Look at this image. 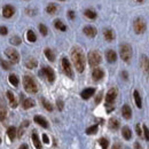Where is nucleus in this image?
<instances>
[{
  "label": "nucleus",
  "instance_id": "1",
  "mask_svg": "<svg viewBox=\"0 0 149 149\" xmlns=\"http://www.w3.org/2000/svg\"><path fill=\"white\" fill-rule=\"evenodd\" d=\"M71 60L73 65L78 72H83L85 70V55L79 47H73L71 51Z\"/></svg>",
  "mask_w": 149,
  "mask_h": 149
},
{
  "label": "nucleus",
  "instance_id": "2",
  "mask_svg": "<svg viewBox=\"0 0 149 149\" xmlns=\"http://www.w3.org/2000/svg\"><path fill=\"white\" fill-rule=\"evenodd\" d=\"M116 98H117V89H110L107 92V95H106V108H107V111L110 113L113 109H114V102L116 101Z\"/></svg>",
  "mask_w": 149,
  "mask_h": 149
},
{
  "label": "nucleus",
  "instance_id": "3",
  "mask_svg": "<svg viewBox=\"0 0 149 149\" xmlns=\"http://www.w3.org/2000/svg\"><path fill=\"white\" fill-rule=\"evenodd\" d=\"M23 86H24V89L30 94H33V93L38 92V85L31 76H24L23 77Z\"/></svg>",
  "mask_w": 149,
  "mask_h": 149
},
{
  "label": "nucleus",
  "instance_id": "4",
  "mask_svg": "<svg viewBox=\"0 0 149 149\" xmlns=\"http://www.w3.org/2000/svg\"><path fill=\"white\" fill-rule=\"evenodd\" d=\"M119 54L124 62H130L132 58V48L128 44H122L119 46Z\"/></svg>",
  "mask_w": 149,
  "mask_h": 149
},
{
  "label": "nucleus",
  "instance_id": "5",
  "mask_svg": "<svg viewBox=\"0 0 149 149\" xmlns=\"http://www.w3.org/2000/svg\"><path fill=\"white\" fill-rule=\"evenodd\" d=\"M101 54L98 51H91L89 53V63L92 68H96L101 63Z\"/></svg>",
  "mask_w": 149,
  "mask_h": 149
},
{
  "label": "nucleus",
  "instance_id": "6",
  "mask_svg": "<svg viewBox=\"0 0 149 149\" xmlns=\"http://www.w3.org/2000/svg\"><path fill=\"white\" fill-rule=\"evenodd\" d=\"M133 29L135 31V33H138V34L144 33V32L146 31V29H147L146 21H145L144 19H141V17H138V19L134 21V23H133Z\"/></svg>",
  "mask_w": 149,
  "mask_h": 149
},
{
  "label": "nucleus",
  "instance_id": "7",
  "mask_svg": "<svg viewBox=\"0 0 149 149\" xmlns=\"http://www.w3.org/2000/svg\"><path fill=\"white\" fill-rule=\"evenodd\" d=\"M39 75L46 77V79H47L49 83H53V82L55 80V72H54V70H53L52 68H49V67H43V69L40 70Z\"/></svg>",
  "mask_w": 149,
  "mask_h": 149
},
{
  "label": "nucleus",
  "instance_id": "8",
  "mask_svg": "<svg viewBox=\"0 0 149 149\" xmlns=\"http://www.w3.org/2000/svg\"><path fill=\"white\" fill-rule=\"evenodd\" d=\"M61 65H62V69H63V72L70 77V78H73V72H72V69H71V64L69 62V60L67 58H63L61 61Z\"/></svg>",
  "mask_w": 149,
  "mask_h": 149
},
{
  "label": "nucleus",
  "instance_id": "9",
  "mask_svg": "<svg viewBox=\"0 0 149 149\" xmlns=\"http://www.w3.org/2000/svg\"><path fill=\"white\" fill-rule=\"evenodd\" d=\"M6 56L9 59V61L12 63H19L20 61V54L16 49H13V48H7L6 49Z\"/></svg>",
  "mask_w": 149,
  "mask_h": 149
},
{
  "label": "nucleus",
  "instance_id": "10",
  "mask_svg": "<svg viewBox=\"0 0 149 149\" xmlns=\"http://www.w3.org/2000/svg\"><path fill=\"white\" fill-rule=\"evenodd\" d=\"M103 77H104V71L101 68H94L93 69V71H92V78H93V80L98 82V80H101Z\"/></svg>",
  "mask_w": 149,
  "mask_h": 149
},
{
  "label": "nucleus",
  "instance_id": "11",
  "mask_svg": "<svg viewBox=\"0 0 149 149\" xmlns=\"http://www.w3.org/2000/svg\"><path fill=\"white\" fill-rule=\"evenodd\" d=\"M15 13V8L10 5H6L3 8H2V16L6 17V19H10Z\"/></svg>",
  "mask_w": 149,
  "mask_h": 149
},
{
  "label": "nucleus",
  "instance_id": "12",
  "mask_svg": "<svg viewBox=\"0 0 149 149\" xmlns=\"http://www.w3.org/2000/svg\"><path fill=\"white\" fill-rule=\"evenodd\" d=\"M141 68L146 75H149V58L146 55L141 56Z\"/></svg>",
  "mask_w": 149,
  "mask_h": 149
},
{
  "label": "nucleus",
  "instance_id": "13",
  "mask_svg": "<svg viewBox=\"0 0 149 149\" xmlns=\"http://www.w3.org/2000/svg\"><path fill=\"white\" fill-rule=\"evenodd\" d=\"M83 31H84V33H85L87 37H89V38H94V37L96 36V33H98L96 29H95L94 27H92V25L85 27V28L83 29Z\"/></svg>",
  "mask_w": 149,
  "mask_h": 149
},
{
  "label": "nucleus",
  "instance_id": "14",
  "mask_svg": "<svg viewBox=\"0 0 149 149\" xmlns=\"http://www.w3.org/2000/svg\"><path fill=\"white\" fill-rule=\"evenodd\" d=\"M122 115L125 119H130L132 117V110L128 104H124L122 107Z\"/></svg>",
  "mask_w": 149,
  "mask_h": 149
},
{
  "label": "nucleus",
  "instance_id": "15",
  "mask_svg": "<svg viewBox=\"0 0 149 149\" xmlns=\"http://www.w3.org/2000/svg\"><path fill=\"white\" fill-rule=\"evenodd\" d=\"M94 93H95V89H93V87H89V89H85L83 92H82V98L84 99V100H89L91 96H93L94 95Z\"/></svg>",
  "mask_w": 149,
  "mask_h": 149
},
{
  "label": "nucleus",
  "instance_id": "16",
  "mask_svg": "<svg viewBox=\"0 0 149 149\" xmlns=\"http://www.w3.org/2000/svg\"><path fill=\"white\" fill-rule=\"evenodd\" d=\"M106 58H107V61H108L109 63H114V62H116V60H117V54H116L115 51L109 49V51H107V53H106Z\"/></svg>",
  "mask_w": 149,
  "mask_h": 149
},
{
  "label": "nucleus",
  "instance_id": "17",
  "mask_svg": "<svg viewBox=\"0 0 149 149\" xmlns=\"http://www.w3.org/2000/svg\"><path fill=\"white\" fill-rule=\"evenodd\" d=\"M34 122H36L38 125H40L41 127H44V128H47V127H48V122L44 118L43 116H39V115L34 116Z\"/></svg>",
  "mask_w": 149,
  "mask_h": 149
},
{
  "label": "nucleus",
  "instance_id": "18",
  "mask_svg": "<svg viewBox=\"0 0 149 149\" xmlns=\"http://www.w3.org/2000/svg\"><path fill=\"white\" fill-rule=\"evenodd\" d=\"M7 98H8V101H9L10 107H12V108H16V107H17V100H16L15 95H14L10 91L7 92Z\"/></svg>",
  "mask_w": 149,
  "mask_h": 149
},
{
  "label": "nucleus",
  "instance_id": "19",
  "mask_svg": "<svg viewBox=\"0 0 149 149\" xmlns=\"http://www.w3.org/2000/svg\"><path fill=\"white\" fill-rule=\"evenodd\" d=\"M103 36H104V39L107 40V41H113L114 39H115V33H114V31L110 29H106L103 31Z\"/></svg>",
  "mask_w": 149,
  "mask_h": 149
},
{
  "label": "nucleus",
  "instance_id": "20",
  "mask_svg": "<svg viewBox=\"0 0 149 149\" xmlns=\"http://www.w3.org/2000/svg\"><path fill=\"white\" fill-rule=\"evenodd\" d=\"M133 98H134V102H135L137 107H138L139 109H141V108H142V101H141L140 93H139L138 91H134V92H133Z\"/></svg>",
  "mask_w": 149,
  "mask_h": 149
},
{
  "label": "nucleus",
  "instance_id": "21",
  "mask_svg": "<svg viewBox=\"0 0 149 149\" xmlns=\"http://www.w3.org/2000/svg\"><path fill=\"white\" fill-rule=\"evenodd\" d=\"M122 135H123V138H124L125 140H130V139L132 138V131L130 130V127L124 126V127L122 128Z\"/></svg>",
  "mask_w": 149,
  "mask_h": 149
},
{
  "label": "nucleus",
  "instance_id": "22",
  "mask_svg": "<svg viewBox=\"0 0 149 149\" xmlns=\"http://www.w3.org/2000/svg\"><path fill=\"white\" fill-rule=\"evenodd\" d=\"M29 124H30L29 120L22 122V124H21V126H20V128H19V132H17V137H19V138H21V137L24 134V131H25V128L29 126Z\"/></svg>",
  "mask_w": 149,
  "mask_h": 149
},
{
  "label": "nucleus",
  "instance_id": "23",
  "mask_svg": "<svg viewBox=\"0 0 149 149\" xmlns=\"http://www.w3.org/2000/svg\"><path fill=\"white\" fill-rule=\"evenodd\" d=\"M32 142L34 145V147L37 149H43L41 147V144H40V140H39V137L37 134V132H33L32 133Z\"/></svg>",
  "mask_w": 149,
  "mask_h": 149
},
{
  "label": "nucleus",
  "instance_id": "24",
  "mask_svg": "<svg viewBox=\"0 0 149 149\" xmlns=\"http://www.w3.org/2000/svg\"><path fill=\"white\" fill-rule=\"evenodd\" d=\"M22 106L24 109H30L32 107H34V101L30 98H27V99H23V102H22Z\"/></svg>",
  "mask_w": 149,
  "mask_h": 149
},
{
  "label": "nucleus",
  "instance_id": "25",
  "mask_svg": "<svg viewBox=\"0 0 149 149\" xmlns=\"http://www.w3.org/2000/svg\"><path fill=\"white\" fill-rule=\"evenodd\" d=\"M58 12V6L55 5V3H48L47 5V7H46V13L47 14H51V15H53V14H55Z\"/></svg>",
  "mask_w": 149,
  "mask_h": 149
},
{
  "label": "nucleus",
  "instance_id": "26",
  "mask_svg": "<svg viewBox=\"0 0 149 149\" xmlns=\"http://www.w3.org/2000/svg\"><path fill=\"white\" fill-rule=\"evenodd\" d=\"M37 65H38V62H37V60L33 59V58H29L27 60V62H25V67L28 69H34Z\"/></svg>",
  "mask_w": 149,
  "mask_h": 149
},
{
  "label": "nucleus",
  "instance_id": "27",
  "mask_svg": "<svg viewBox=\"0 0 149 149\" xmlns=\"http://www.w3.org/2000/svg\"><path fill=\"white\" fill-rule=\"evenodd\" d=\"M44 53H45V56L47 58V60H48V61L54 62V60H55V54H54V52H53L51 48H46Z\"/></svg>",
  "mask_w": 149,
  "mask_h": 149
},
{
  "label": "nucleus",
  "instance_id": "28",
  "mask_svg": "<svg viewBox=\"0 0 149 149\" xmlns=\"http://www.w3.org/2000/svg\"><path fill=\"white\" fill-rule=\"evenodd\" d=\"M16 134H17V132H16V128H15L14 126L8 127V130H7V135H8V138H9L10 140H14V139L16 138Z\"/></svg>",
  "mask_w": 149,
  "mask_h": 149
},
{
  "label": "nucleus",
  "instance_id": "29",
  "mask_svg": "<svg viewBox=\"0 0 149 149\" xmlns=\"http://www.w3.org/2000/svg\"><path fill=\"white\" fill-rule=\"evenodd\" d=\"M8 80H9V83H10L13 86H15V87H17V86H19V78H17V76H16V75H14V73L9 75Z\"/></svg>",
  "mask_w": 149,
  "mask_h": 149
},
{
  "label": "nucleus",
  "instance_id": "30",
  "mask_svg": "<svg viewBox=\"0 0 149 149\" xmlns=\"http://www.w3.org/2000/svg\"><path fill=\"white\" fill-rule=\"evenodd\" d=\"M109 127L111 130H117L119 127V120L117 118H110L109 119Z\"/></svg>",
  "mask_w": 149,
  "mask_h": 149
},
{
  "label": "nucleus",
  "instance_id": "31",
  "mask_svg": "<svg viewBox=\"0 0 149 149\" xmlns=\"http://www.w3.org/2000/svg\"><path fill=\"white\" fill-rule=\"evenodd\" d=\"M54 27L58 30H60V31H65V30H67L65 24H64L61 20H55V21H54Z\"/></svg>",
  "mask_w": 149,
  "mask_h": 149
},
{
  "label": "nucleus",
  "instance_id": "32",
  "mask_svg": "<svg viewBox=\"0 0 149 149\" xmlns=\"http://www.w3.org/2000/svg\"><path fill=\"white\" fill-rule=\"evenodd\" d=\"M41 103H43V107L47 110V111H53V106L51 104V102H48L45 98L41 99Z\"/></svg>",
  "mask_w": 149,
  "mask_h": 149
},
{
  "label": "nucleus",
  "instance_id": "33",
  "mask_svg": "<svg viewBox=\"0 0 149 149\" xmlns=\"http://www.w3.org/2000/svg\"><path fill=\"white\" fill-rule=\"evenodd\" d=\"M27 39H28V41H30V43H34L37 40V36H36V33L32 30H29L27 32Z\"/></svg>",
  "mask_w": 149,
  "mask_h": 149
},
{
  "label": "nucleus",
  "instance_id": "34",
  "mask_svg": "<svg viewBox=\"0 0 149 149\" xmlns=\"http://www.w3.org/2000/svg\"><path fill=\"white\" fill-rule=\"evenodd\" d=\"M85 16L89 19V20H94V19H96V13L94 12V10H92V9H86L85 10Z\"/></svg>",
  "mask_w": 149,
  "mask_h": 149
},
{
  "label": "nucleus",
  "instance_id": "35",
  "mask_svg": "<svg viewBox=\"0 0 149 149\" xmlns=\"http://www.w3.org/2000/svg\"><path fill=\"white\" fill-rule=\"evenodd\" d=\"M99 144H100V146H101V148L102 149H108V146H109V141H108V139H106V138H101V139L99 140Z\"/></svg>",
  "mask_w": 149,
  "mask_h": 149
},
{
  "label": "nucleus",
  "instance_id": "36",
  "mask_svg": "<svg viewBox=\"0 0 149 149\" xmlns=\"http://www.w3.org/2000/svg\"><path fill=\"white\" fill-rule=\"evenodd\" d=\"M38 29H39L40 33H41L43 36H47V33H48V29H47V27H46L45 24L40 23V24L38 25Z\"/></svg>",
  "mask_w": 149,
  "mask_h": 149
},
{
  "label": "nucleus",
  "instance_id": "37",
  "mask_svg": "<svg viewBox=\"0 0 149 149\" xmlns=\"http://www.w3.org/2000/svg\"><path fill=\"white\" fill-rule=\"evenodd\" d=\"M98 125H93V126H91L89 128H86V133L89 134V135H92V134H95L96 132H98Z\"/></svg>",
  "mask_w": 149,
  "mask_h": 149
},
{
  "label": "nucleus",
  "instance_id": "38",
  "mask_svg": "<svg viewBox=\"0 0 149 149\" xmlns=\"http://www.w3.org/2000/svg\"><path fill=\"white\" fill-rule=\"evenodd\" d=\"M9 41H10V44H13V45H16V46H17V45H20V44L22 43L21 38H20V37H17V36H14V37H12Z\"/></svg>",
  "mask_w": 149,
  "mask_h": 149
},
{
  "label": "nucleus",
  "instance_id": "39",
  "mask_svg": "<svg viewBox=\"0 0 149 149\" xmlns=\"http://www.w3.org/2000/svg\"><path fill=\"white\" fill-rule=\"evenodd\" d=\"M0 64H1V67H2L5 70H9V69H10V63L7 62V61H5V60H1Z\"/></svg>",
  "mask_w": 149,
  "mask_h": 149
},
{
  "label": "nucleus",
  "instance_id": "40",
  "mask_svg": "<svg viewBox=\"0 0 149 149\" xmlns=\"http://www.w3.org/2000/svg\"><path fill=\"white\" fill-rule=\"evenodd\" d=\"M142 130H144V135H145V139L149 141V128L146 126V125H144L142 126Z\"/></svg>",
  "mask_w": 149,
  "mask_h": 149
},
{
  "label": "nucleus",
  "instance_id": "41",
  "mask_svg": "<svg viewBox=\"0 0 149 149\" xmlns=\"http://www.w3.org/2000/svg\"><path fill=\"white\" fill-rule=\"evenodd\" d=\"M135 132H137V134H138L140 138H142L144 131H141V126H140V124H137V125H135Z\"/></svg>",
  "mask_w": 149,
  "mask_h": 149
},
{
  "label": "nucleus",
  "instance_id": "42",
  "mask_svg": "<svg viewBox=\"0 0 149 149\" xmlns=\"http://www.w3.org/2000/svg\"><path fill=\"white\" fill-rule=\"evenodd\" d=\"M6 118V110L3 109V107H0V120H3Z\"/></svg>",
  "mask_w": 149,
  "mask_h": 149
},
{
  "label": "nucleus",
  "instance_id": "43",
  "mask_svg": "<svg viewBox=\"0 0 149 149\" xmlns=\"http://www.w3.org/2000/svg\"><path fill=\"white\" fill-rule=\"evenodd\" d=\"M8 33V29L6 27H0V34L1 36H6Z\"/></svg>",
  "mask_w": 149,
  "mask_h": 149
},
{
  "label": "nucleus",
  "instance_id": "44",
  "mask_svg": "<svg viewBox=\"0 0 149 149\" xmlns=\"http://www.w3.org/2000/svg\"><path fill=\"white\" fill-rule=\"evenodd\" d=\"M101 99H102V92H100V93L98 94V96H96V99H95V103L99 104L100 101H101Z\"/></svg>",
  "mask_w": 149,
  "mask_h": 149
},
{
  "label": "nucleus",
  "instance_id": "45",
  "mask_svg": "<svg viewBox=\"0 0 149 149\" xmlns=\"http://www.w3.org/2000/svg\"><path fill=\"white\" fill-rule=\"evenodd\" d=\"M56 104H58V108H59V110H62V109H63V101H61V100H58V101H56Z\"/></svg>",
  "mask_w": 149,
  "mask_h": 149
},
{
  "label": "nucleus",
  "instance_id": "46",
  "mask_svg": "<svg viewBox=\"0 0 149 149\" xmlns=\"http://www.w3.org/2000/svg\"><path fill=\"white\" fill-rule=\"evenodd\" d=\"M43 141H44V144H48L49 142V139H48L47 134H43Z\"/></svg>",
  "mask_w": 149,
  "mask_h": 149
},
{
  "label": "nucleus",
  "instance_id": "47",
  "mask_svg": "<svg viewBox=\"0 0 149 149\" xmlns=\"http://www.w3.org/2000/svg\"><path fill=\"white\" fill-rule=\"evenodd\" d=\"M68 16H69V19L73 20V19H75V13H73L72 10H69V12H68Z\"/></svg>",
  "mask_w": 149,
  "mask_h": 149
},
{
  "label": "nucleus",
  "instance_id": "48",
  "mask_svg": "<svg viewBox=\"0 0 149 149\" xmlns=\"http://www.w3.org/2000/svg\"><path fill=\"white\" fill-rule=\"evenodd\" d=\"M122 77H123V78H124V79L126 80V79H127V77H128L127 72H126V71H123V72H122Z\"/></svg>",
  "mask_w": 149,
  "mask_h": 149
},
{
  "label": "nucleus",
  "instance_id": "49",
  "mask_svg": "<svg viewBox=\"0 0 149 149\" xmlns=\"http://www.w3.org/2000/svg\"><path fill=\"white\" fill-rule=\"evenodd\" d=\"M113 149H120V144H115L114 146H113Z\"/></svg>",
  "mask_w": 149,
  "mask_h": 149
},
{
  "label": "nucleus",
  "instance_id": "50",
  "mask_svg": "<svg viewBox=\"0 0 149 149\" xmlns=\"http://www.w3.org/2000/svg\"><path fill=\"white\" fill-rule=\"evenodd\" d=\"M134 148H135V149H141L140 144H139V142H135V144H134Z\"/></svg>",
  "mask_w": 149,
  "mask_h": 149
},
{
  "label": "nucleus",
  "instance_id": "51",
  "mask_svg": "<svg viewBox=\"0 0 149 149\" xmlns=\"http://www.w3.org/2000/svg\"><path fill=\"white\" fill-rule=\"evenodd\" d=\"M20 149H28V146H27V145H22V146L20 147Z\"/></svg>",
  "mask_w": 149,
  "mask_h": 149
},
{
  "label": "nucleus",
  "instance_id": "52",
  "mask_svg": "<svg viewBox=\"0 0 149 149\" xmlns=\"http://www.w3.org/2000/svg\"><path fill=\"white\" fill-rule=\"evenodd\" d=\"M137 1H138V2H139V3H141V2H144V1H145V0H137Z\"/></svg>",
  "mask_w": 149,
  "mask_h": 149
},
{
  "label": "nucleus",
  "instance_id": "53",
  "mask_svg": "<svg viewBox=\"0 0 149 149\" xmlns=\"http://www.w3.org/2000/svg\"><path fill=\"white\" fill-rule=\"evenodd\" d=\"M0 144H1V139H0Z\"/></svg>",
  "mask_w": 149,
  "mask_h": 149
},
{
  "label": "nucleus",
  "instance_id": "54",
  "mask_svg": "<svg viewBox=\"0 0 149 149\" xmlns=\"http://www.w3.org/2000/svg\"><path fill=\"white\" fill-rule=\"evenodd\" d=\"M61 1H64V0H61Z\"/></svg>",
  "mask_w": 149,
  "mask_h": 149
}]
</instances>
